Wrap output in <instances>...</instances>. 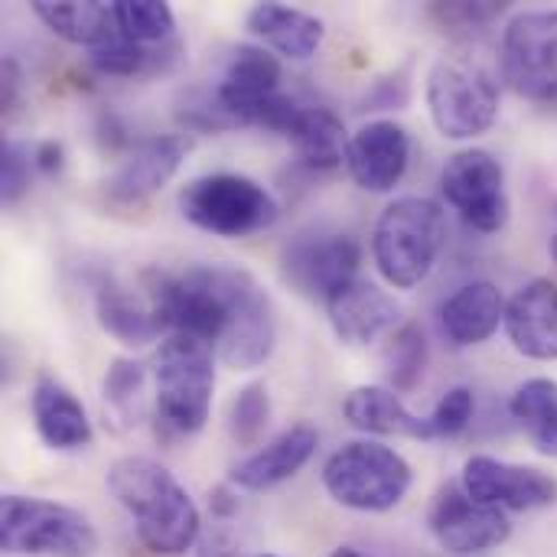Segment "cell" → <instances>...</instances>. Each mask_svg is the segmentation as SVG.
Wrapping results in <instances>:
<instances>
[{
	"instance_id": "cell-1",
	"label": "cell",
	"mask_w": 557,
	"mask_h": 557,
	"mask_svg": "<svg viewBox=\"0 0 557 557\" xmlns=\"http://www.w3.org/2000/svg\"><path fill=\"white\" fill-rule=\"evenodd\" d=\"M108 490L131 512L147 552L180 557L199 545V509L163 463L150 457H121L108 470Z\"/></svg>"
},
{
	"instance_id": "cell-2",
	"label": "cell",
	"mask_w": 557,
	"mask_h": 557,
	"mask_svg": "<svg viewBox=\"0 0 557 557\" xmlns=\"http://www.w3.org/2000/svg\"><path fill=\"white\" fill-rule=\"evenodd\" d=\"M215 349L193 336H166L153 356V428L163 441L193 437L206 428L215 395Z\"/></svg>"
},
{
	"instance_id": "cell-3",
	"label": "cell",
	"mask_w": 557,
	"mask_h": 557,
	"mask_svg": "<svg viewBox=\"0 0 557 557\" xmlns=\"http://www.w3.org/2000/svg\"><path fill=\"white\" fill-rule=\"evenodd\" d=\"M447 242L444 209L428 196H401L375 222L372 258L379 274L398 287L411 290L434 271Z\"/></svg>"
},
{
	"instance_id": "cell-4",
	"label": "cell",
	"mask_w": 557,
	"mask_h": 557,
	"mask_svg": "<svg viewBox=\"0 0 557 557\" xmlns=\"http://www.w3.org/2000/svg\"><path fill=\"white\" fill-rule=\"evenodd\" d=\"M180 212L202 232L242 238L271 228L281 215V206L258 180L245 173H206L183 186Z\"/></svg>"
},
{
	"instance_id": "cell-5",
	"label": "cell",
	"mask_w": 557,
	"mask_h": 557,
	"mask_svg": "<svg viewBox=\"0 0 557 557\" xmlns=\"http://www.w3.org/2000/svg\"><path fill=\"white\" fill-rule=\"evenodd\" d=\"M0 548L23 557H91L98 532L72 506L10 493L0 499Z\"/></svg>"
},
{
	"instance_id": "cell-6",
	"label": "cell",
	"mask_w": 557,
	"mask_h": 557,
	"mask_svg": "<svg viewBox=\"0 0 557 557\" xmlns=\"http://www.w3.org/2000/svg\"><path fill=\"white\" fill-rule=\"evenodd\" d=\"M411 480V463L398 450L372 441L339 447L323 467L326 493L356 512H388L401 506Z\"/></svg>"
},
{
	"instance_id": "cell-7",
	"label": "cell",
	"mask_w": 557,
	"mask_h": 557,
	"mask_svg": "<svg viewBox=\"0 0 557 557\" xmlns=\"http://www.w3.org/2000/svg\"><path fill=\"white\" fill-rule=\"evenodd\" d=\"M428 111L447 140H473L499 117V85L480 62L444 55L428 75Z\"/></svg>"
},
{
	"instance_id": "cell-8",
	"label": "cell",
	"mask_w": 557,
	"mask_h": 557,
	"mask_svg": "<svg viewBox=\"0 0 557 557\" xmlns=\"http://www.w3.org/2000/svg\"><path fill=\"white\" fill-rule=\"evenodd\" d=\"M503 78L535 104H557V10H525L509 20Z\"/></svg>"
},
{
	"instance_id": "cell-9",
	"label": "cell",
	"mask_w": 557,
	"mask_h": 557,
	"mask_svg": "<svg viewBox=\"0 0 557 557\" xmlns=\"http://www.w3.org/2000/svg\"><path fill=\"white\" fill-rule=\"evenodd\" d=\"M441 196L476 232H499L509 222V193L503 163L480 147L460 150L441 173Z\"/></svg>"
},
{
	"instance_id": "cell-10",
	"label": "cell",
	"mask_w": 557,
	"mask_h": 557,
	"mask_svg": "<svg viewBox=\"0 0 557 557\" xmlns=\"http://www.w3.org/2000/svg\"><path fill=\"white\" fill-rule=\"evenodd\" d=\"M359 264H362L359 242L352 235H336V232L297 235L281 255L284 281L320 304H326L343 287L359 281Z\"/></svg>"
},
{
	"instance_id": "cell-11",
	"label": "cell",
	"mask_w": 557,
	"mask_h": 557,
	"mask_svg": "<svg viewBox=\"0 0 557 557\" xmlns=\"http://www.w3.org/2000/svg\"><path fill=\"white\" fill-rule=\"evenodd\" d=\"M428 529L447 555L457 557L493 552L512 535V522L503 509L476 503L457 483H447L434 493L428 509Z\"/></svg>"
},
{
	"instance_id": "cell-12",
	"label": "cell",
	"mask_w": 557,
	"mask_h": 557,
	"mask_svg": "<svg viewBox=\"0 0 557 557\" xmlns=\"http://www.w3.org/2000/svg\"><path fill=\"white\" fill-rule=\"evenodd\" d=\"M460 486L467 496H473L483 506L493 509H509V512H532L557 503V480L535 470V467H519L506 463L486 454H476L463 467Z\"/></svg>"
},
{
	"instance_id": "cell-13",
	"label": "cell",
	"mask_w": 557,
	"mask_h": 557,
	"mask_svg": "<svg viewBox=\"0 0 557 557\" xmlns=\"http://www.w3.org/2000/svg\"><path fill=\"white\" fill-rule=\"evenodd\" d=\"M277 346V320H274V307L271 297L261 290V284L248 274L232 313L225 320V330L215 343V356L238 372H251L258 366H264L271 359Z\"/></svg>"
},
{
	"instance_id": "cell-14",
	"label": "cell",
	"mask_w": 557,
	"mask_h": 557,
	"mask_svg": "<svg viewBox=\"0 0 557 557\" xmlns=\"http://www.w3.org/2000/svg\"><path fill=\"white\" fill-rule=\"evenodd\" d=\"M186 153H189V140L183 134H157L137 140L104 183L108 202L114 206L147 202L180 173Z\"/></svg>"
},
{
	"instance_id": "cell-15",
	"label": "cell",
	"mask_w": 557,
	"mask_h": 557,
	"mask_svg": "<svg viewBox=\"0 0 557 557\" xmlns=\"http://www.w3.org/2000/svg\"><path fill=\"white\" fill-rule=\"evenodd\" d=\"M232 127H255L258 111L281 95V62L264 46L232 49L219 85L212 88Z\"/></svg>"
},
{
	"instance_id": "cell-16",
	"label": "cell",
	"mask_w": 557,
	"mask_h": 557,
	"mask_svg": "<svg viewBox=\"0 0 557 557\" xmlns=\"http://www.w3.org/2000/svg\"><path fill=\"white\" fill-rule=\"evenodd\" d=\"M408 160H411V137L401 124L388 117L369 121L349 137L346 166L356 186L366 193H392L405 180Z\"/></svg>"
},
{
	"instance_id": "cell-17",
	"label": "cell",
	"mask_w": 557,
	"mask_h": 557,
	"mask_svg": "<svg viewBox=\"0 0 557 557\" xmlns=\"http://www.w3.org/2000/svg\"><path fill=\"white\" fill-rule=\"evenodd\" d=\"M320 447V434L313 424H294L287 431H281L274 441H268L261 450H255L251 457L238 460L228 473V483L235 490L245 493H264L274 490L287 480H294L317 454Z\"/></svg>"
},
{
	"instance_id": "cell-18",
	"label": "cell",
	"mask_w": 557,
	"mask_h": 557,
	"mask_svg": "<svg viewBox=\"0 0 557 557\" xmlns=\"http://www.w3.org/2000/svg\"><path fill=\"white\" fill-rule=\"evenodd\" d=\"M323 307H326L333 333L346 346H369L382 339L385 333H395L398 317H401V307L395 304V297L372 281H352Z\"/></svg>"
},
{
	"instance_id": "cell-19",
	"label": "cell",
	"mask_w": 557,
	"mask_h": 557,
	"mask_svg": "<svg viewBox=\"0 0 557 557\" xmlns=\"http://www.w3.org/2000/svg\"><path fill=\"white\" fill-rule=\"evenodd\" d=\"M506 333L512 346L539 362L557 359V284L535 277L516 290L506 307Z\"/></svg>"
},
{
	"instance_id": "cell-20",
	"label": "cell",
	"mask_w": 557,
	"mask_h": 557,
	"mask_svg": "<svg viewBox=\"0 0 557 557\" xmlns=\"http://www.w3.org/2000/svg\"><path fill=\"white\" fill-rule=\"evenodd\" d=\"M33 421L49 450H85L95 437L82 401L52 375H39L33 385Z\"/></svg>"
},
{
	"instance_id": "cell-21",
	"label": "cell",
	"mask_w": 557,
	"mask_h": 557,
	"mask_svg": "<svg viewBox=\"0 0 557 557\" xmlns=\"http://www.w3.org/2000/svg\"><path fill=\"white\" fill-rule=\"evenodd\" d=\"M506 297L496 284L490 281H473V284H463L454 297L444 300L441 307V326H444V336L460 346V349H470V346H480L486 343L499 326H506Z\"/></svg>"
},
{
	"instance_id": "cell-22",
	"label": "cell",
	"mask_w": 557,
	"mask_h": 557,
	"mask_svg": "<svg viewBox=\"0 0 557 557\" xmlns=\"http://www.w3.org/2000/svg\"><path fill=\"white\" fill-rule=\"evenodd\" d=\"M245 23L264 46H271L277 55L294 59V62L313 59L326 36V26L320 16L287 7V3H255Z\"/></svg>"
},
{
	"instance_id": "cell-23",
	"label": "cell",
	"mask_w": 557,
	"mask_h": 557,
	"mask_svg": "<svg viewBox=\"0 0 557 557\" xmlns=\"http://www.w3.org/2000/svg\"><path fill=\"white\" fill-rule=\"evenodd\" d=\"M343 414L362 434L431 441L428 437V418H418L414 411H408V405L388 385H359V388H352L346 395V401H343Z\"/></svg>"
},
{
	"instance_id": "cell-24",
	"label": "cell",
	"mask_w": 557,
	"mask_h": 557,
	"mask_svg": "<svg viewBox=\"0 0 557 557\" xmlns=\"http://www.w3.org/2000/svg\"><path fill=\"white\" fill-rule=\"evenodd\" d=\"M95 317H98V326L124 346H147V343H157L160 333H166L150 297L147 294L137 297L117 281L98 284Z\"/></svg>"
},
{
	"instance_id": "cell-25",
	"label": "cell",
	"mask_w": 557,
	"mask_h": 557,
	"mask_svg": "<svg viewBox=\"0 0 557 557\" xmlns=\"http://www.w3.org/2000/svg\"><path fill=\"white\" fill-rule=\"evenodd\" d=\"M33 13L65 42L98 49L117 36L114 7L101 0H33Z\"/></svg>"
},
{
	"instance_id": "cell-26",
	"label": "cell",
	"mask_w": 557,
	"mask_h": 557,
	"mask_svg": "<svg viewBox=\"0 0 557 557\" xmlns=\"http://www.w3.org/2000/svg\"><path fill=\"white\" fill-rule=\"evenodd\" d=\"M294 150L297 160L307 170L317 173H330L336 166L346 163V150H349V134L343 127V121L330 111V108H317V104H304L290 124V131L284 134Z\"/></svg>"
},
{
	"instance_id": "cell-27",
	"label": "cell",
	"mask_w": 557,
	"mask_h": 557,
	"mask_svg": "<svg viewBox=\"0 0 557 557\" xmlns=\"http://www.w3.org/2000/svg\"><path fill=\"white\" fill-rule=\"evenodd\" d=\"M180 52H183V46L176 39H170L163 46H140V42H131L117 33L111 42L88 52V65L98 75L134 78V75H157V72L173 69Z\"/></svg>"
},
{
	"instance_id": "cell-28",
	"label": "cell",
	"mask_w": 557,
	"mask_h": 557,
	"mask_svg": "<svg viewBox=\"0 0 557 557\" xmlns=\"http://www.w3.org/2000/svg\"><path fill=\"white\" fill-rule=\"evenodd\" d=\"M509 411L525 428L539 454L557 460V382L529 379L525 385L516 388Z\"/></svg>"
},
{
	"instance_id": "cell-29",
	"label": "cell",
	"mask_w": 557,
	"mask_h": 557,
	"mask_svg": "<svg viewBox=\"0 0 557 557\" xmlns=\"http://www.w3.org/2000/svg\"><path fill=\"white\" fill-rule=\"evenodd\" d=\"M114 23L117 33L131 42L140 46H163L176 29V16L170 10V3L163 0H114Z\"/></svg>"
},
{
	"instance_id": "cell-30",
	"label": "cell",
	"mask_w": 557,
	"mask_h": 557,
	"mask_svg": "<svg viewBox=\"0 0 557 557\" xmlns=\"http://www.w3.org/2000/svg\"><path fill=\"white\" fill-rule=\"evenodd\" d=\"M428 369V336L418 323H405L392 333L388 346H385V375H388V388L405 395L414 392L418 382L424 379Z\"/></svg>"
},
{
	"instance_id": "cell-31",
	"label": "cell",
	"mask_w": 557,
	"mask_h": 557,
	"mask_svg": "<svg viewBox=\"0 0 557 557\" xmlns=\"http://www.w3.org/2000/svg\"><path fill=\"white\" fill-rule=\"evenodd\" d=\"M147 385V366L137 359H114L101 382L104 414L117 428H131L140 414V395Z\"/></svg>"
},
{
	"instance_id": "cell-32",
	"label": "cell",
	"mask_w": 557,
	"mask_h": 557,
	"mask_svg": "<svg viewBox=\"0 0 557 557\" xmlns=\"http://www.w3.org/2000/svg\"><path fill=\"white\" fill-rule=\"evenodd\" d=\"M271 424V395L264 382H251L242 392H235V398L228 401L225 411V428L228 437L238 447H258L264 431Z\"/></svg>"
},
{
	"instance_id": "cell-33",
	"label": "cell",
	"mask_w": 557,
	"mask_h": 557,
	"mask_svg": "<svg viewBox=\"0 0 557 557\" xmlns=\"http://www.w3.org/2000/svg\"><path fill=\"white\" fill-rule=\"evenodd\" d=\"M503 13H506V3H493V0H483V3L457 0V3H434L431 7V16L444 26V33L460 36V39L486 33V26H493Z\"/></svg>"
},
{
	"instance_id": "cell-34",
	"label": "cell",
	"mask_w": 557,
	"mask_h": 557,
	"mask_svg": "<svg viewBox=\"0 0 557 557\" xmlns=\"http://www.w3.org/2000/svg\"><path fill=\"white\" fill-rule=\"evenodd\" d=\"M473 411H476V401H473V392L457 385L450 388L437 408L428 414V437L431 441H450V437H460L470 421H473Z\"/></svg>"
},
{
	"instance_id": "cell-35",
	"label": "cell",
	"mask_w": 557,
	"mask_h": 557,
	"mask_svg": "<svg viewBox=\"0 0 557 557\" xmlns=\"http://www.w3.org/2000/svg\"><path fill=\"white\" fill-rule=\"evenodd\" d=\"M33 170H36L33 150H26L16 140H3V150H0V199H3V206H16L26 196Z\"/></svg>"
},
{
	"instance_id": "cell-36",
	"label": "cell",
	"mask_w": 557,
	"mask_h": 557,
	"mask_svg": "<svg viewBox=\"0 0 557 557\" xmlns=\"http://www.w3.org/2000/svg\"><path fill=\"white\" fill-rule=\"evenodd\" d=\"M411 101V82H408V69L392 72L388 78H379L372 85V91L366 95V111H401Z\"/></svg>"
},
{
	"instance_id": "cell-37",
	"label": "cell",
	"mask_w": 557,
	"mask_h": 557,
	"mask_svg": "<svg viewBox=\"0 0 557 557\" xmlns=\"http://www.w3.org/2000/svg\"><path fill=\"white\" fill-rule=\"evenodd\" d=\"M95 134H98V144L104 147V150H131L134 144H131V137H127V127H124V121L114 114V111H101L98 114V124H95Z\"/></svg>"
},
{
	"instance_id": "cell-38",
	"label": "cell",
	"mask_w": 557,
	"mask_h": 557,
	"mask_svg": "<svg viewBox=\"0 0 557 557\" xmlns=\"http://www.w3.org/2000/svg\"><path fill=\"white\" fill-rule=\"evenodd\" d=\"M196 555L199 557H245L242 555V548H238V542L232 539V532H225V529H212L209 535H202V539H199V545H196Z\"/></svg>"
},
{
	"instance_id": "cell-39",
	"label": "cell",
	"mask_w": 557,
	"mask_h": 557,
	"mask_svg": "<svg viewBox=\"0 0 557 557\" xmlns=\"http://www.w3.org/2000/svg\"><path fill=\"white\" fill-rule=\"evenodd\" d=\"M33 163H36L39 173L52 176V173H59L65 166V147L59 140H42V144L33 147Z\"/></svg>"
},
{
	"instance_id": "cell-40",
	"label": "cell",
	"mask_w": 557,
	"mask_h": 557,
	"mask_svg": "<svg viewBox=\"0 0 557 557\" xmlns=\"http://www.w3.org/2000/svg\"><path fill=\"white\" fill-rule=\"evenodd\" d=\"M20 88H23V75H20V65L13 59H3V85H0V101H3V111L10 114L16 108V98H20Z\"/></svg>"
},
{
	"instance_id": "cell-41",
	"label": "cell",
	"mask_w": 557,
	"mask_h": 557,
	"mask_svg": "<svg viewBox=\"0 0 557 557\" xmlns=\"http://www.w3.org/2000/svg\"><path fill=\"white\" fill-rule=\"evenodd\" d=\"M209 506H212V512H215L219 519H228V516L238 512V499H235V493H232L228 486H219V490L212 493Z\"/></svg>"
},
{
	"instance_id": "cell-42",
	"label": "cell",
	"mask_w": 557,
	"mask_h": 557,
	"mask_svg": "<svg viewBox=\"0 0 557 557\" xmlns=\"http://www.w3.org/2000/svg\"><path fill=\"white\" fill-rule=\"evenodd\" d=\"M330 557H369V555H362V552H356V548H349V545H343V548H336L333 555Z\"/></svg>"
},
{
	"instance_id": "cell-43",
	"label": "cell",
	"mask_w": 557,
	"mask_h": 557,
	"mask_svg": "<svg viewBox=\"0 0 557 557\" xmlns=\"http://www.w3.org/2000/svg\"><path fill=\"white\" fill-rule=\"evenodd\" d=\"M548 248H552V258H555V261H557V232H555V235H552V245H548Z\"/></svg>"
},
{
	"instance_id": "cell-44",
	"label": "cell",
	"mask_w": 557,
	"mask_h": 557,
	"mask_svg": "<svg viewBox=\"0 0 557 557\" xmlns=\"http://www.w3.org/2000/svg\"><path fill=\"white\" fill-rule=\"evenodd\" d=\"M261 557H274V555H261Z\"/></svg>"
}]
</instances>
